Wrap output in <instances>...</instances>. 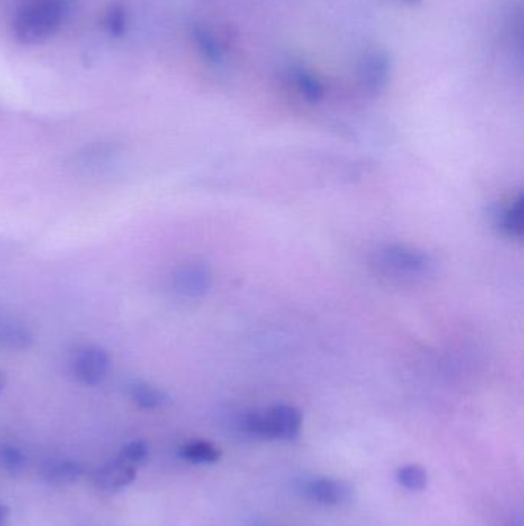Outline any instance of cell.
Returning a JSON list of instances; mask_svg holds the SVG:
<instances>
[{
	"label": "cell",
	"mask_w": 524,
	"mask_h": 526,
	"mask_svg": "<svg viewBox=\"0 0 524 526\" xmlns=\"http://www.w3.org/2000/svg\"><path fill=\"white\" fill-rule=\"evenodd\" d=\"M291 76H293V82L297 91L310 104H319L323 99L325 88H323V85H321L319 77L315 74L311 73L310 69L304 68L302 65H295L291 69Z\"/></svg>",
	"instance_id": "cell-12"
},
{
	"label": "cell",
	"mask_w": 524,
	"mask_h": 526,
	"mask_svg": "<svg viewBox=\"0 0 524 526\" xmlns=\"http://www.w3.org/2000/svg\"><path fill=\"white\" fill-rule=\"evenodd\" d=\"M193 36L206 62L211 65H221L225 62V50L221 47V41L208 28L195 27Z\"/></svg>",
	"instance_id": "cell-14"
},
{
	"label": "cell",
	"mask_w": 524,
	"mask_h": 526,
	"mask_svg": "<svg viewBox=\"0 0 524 526\" xmlns=\"http://www.w3.org/2000/svg\"><path fill=\"white\" fill-rule=\"evenodd\" d=\"M180 456L188 462L199 463V465H211L221 460V453L219 448L206 440H191L185 443L180 449Z\"/></svg>",
	"instance_id": "cell-15"
},
{
	"label": "cell",
	"mask_w": 524,
	"mask_h": 526,
	"mask_svg": "<svg viewBox=\"0 0 524 526\" xmlns=\"http://www.w3.org/2000/svg\"><path fill=\"white\" fill-rule=\"evenodd\" d=\"M48 484L71 485L84 476V467L74 460H48L41 469Z\"/></svg>",
	"instance_id": "cell-11"
},
{
	"label": "cell",
	"mask_w": 524,
	"mask_h": 526,
	"mask_svg": "<svg viewBox=\"0 0 524 526\" xmlns=\"http://www.w3.org/2000/svg\"><path fill=\"white\" fill-rule=\"evenodd\" d=\"M110 369V358L100 348L80 349L73 360V373L82 384L95 386L105 379Z\"/></svg>",
	"instance_id": "cell-5"
},
{
	"label": "cell",
	"mask_w": 524,
	"mask_h": 526,
	"mask_svg": "<svg viewBox=\"0 0 524 526\" xmlns=\"http://www.w3.org/2000/svg\"><path fill=\"white\" fill-rule=\"evenodd\" d=\"M134 479H136V467L122 460L121 458L105 463L95 476V485L100 490L108 491V493L125 490L126 486H130L134 482Z\"/></svg>",
	"instance_id": "cell-8"
},
{
	"label": "cell",
	"mask_w": 524,
	"mask_h": 526,
	"mask_svg": "<svg viewBox=\"0 0 524 526\" xmlns=\"http://www.w3.org/2000/svg\"><path fill=\"white\" fill-rule=\"evenodd\" d=\"M108 27H110L111 32L122 34L123 28H125V16H123L122 10L111 11L110 17H108Z\"/></svg>",
	"instance_id": "cell-19"
},
{
	"label": "cell",
	"mask_w": 524,
	"mask_h": 526,
	"mask_svg": "<svg viewBox=\"0 0 524 526\" xmlns=\"http://www.w3.org/2000/svg\"><path fill=\"white\" fill-rule=\"evenodd\" d=\"M354 488L345 480L317 479L306 485V495L321 505H343L352 499Z\"/></svg>",
	"instance_id": "cell-7"
},
{
	"label": "cell",
	"mask_w": 524,
	"mask_h": 526,
	"mask_svg": "<svg viewBox=\"0 0 524 526\" xmlns=\"http://www.w3.org/2000/svg\"><path fill=\"white\" fill-rule=\"evenodd\" d=\"M173 284L178 295L189 299H199L211 290L212 276L204 265L186 263L176 269Z\"/></svg>",
	"instance_id": "cell-6"
},
{
	"label": "cell",
	"mask_w": 524,
	"mask_h": 526,
	"mask_svg": "<svg viewBox=\"0 0 524 526\" xmlns=\"http://www.w3.org/2000/svg\"><path fill=\"white\" fill-rule=\"evenodd\" d=\"M148 456H149V447L143 440H132V442L122 448L121 451L122 460H125V462L132 465V467L145 462Z\"/></svg>",
	"instance_id": "cell-18"
},
{
	"label": "cell",
	"mask_w": 524,
	"mask_h": 526,
	"mask_svg": "<svg viewBox=\"0 0 524 526\" xmlns=\"http://www.w3.org/2000/svg\"><path fill=\"white\" fill-rule=\"evenodd\" d=\"M62 0H32L17 13L14 32L23 43L42 42L62 25Z\"/></svg>",
	"instance_id": "cell-2"
},
{
	"label": "cell",
	"mask_w": 524,
	"mask_h": 526,
	"mask_svg": "<svg viewBox=\"0 0 524 526\" xmlns=\"http://www.w3.org/2000/svg\"><path fill=\"white\" fill-rule=\"evenodd\" d=\"M493 225L510 239H521L524 232V199L519 195L509 205L498 206L492 214Z\"/></svg>",
	"instance_id": "cell-9"
},
{
	"label": "cell",
	"mask_w": 524,
	"mask_h": 526,
	"mask_svg": "<svg viewBox=\"0 0 524 526\" xmlns=\"http://www.w3.org/2000/svg\"><path fill=\"white\" fill-rule=\"evenodd\" d=\"M128 394L131 397L132 402L143 410H158V408H163L169 404V395L167 393L158 390V386L142 384V382L130 385Z\"/></svg>",
	"instance_id": "cell-13"
},
{
	"label": "cell",
	"mask_w": 524,
	"mask_h": 526,
	"mask_svg": "<svg viewBox=\"0 0 524 526\" xmlns=\"http://www.w3.org/2000/svg\"><path fill=\"white\" fill-rule=\"evenodd\" d=\"M27 458L22 453L19 448L14 445H2L0 447V467L5 469L6 473L21 474L27 468Z\"/></svg>",
	"instance_id": "cell-17"
},
{
	"label": "cell",
	"mask_w": 524,
	"mask_h": 526,
	"mask_svg": "<svg viewBox=\"0 0 524 526\" xmlns=\"http://www.w3.org/2000/svg\"><path fill=\"white\" fill-rule=\"evenodd\" d=\"M8 516H10L8 506L0 502V526H6V523H8Z\"/></svg>",
	"instance_id": "cell-20"
},
{
	"label": "cell",
	"mask_w": 524,
	"mask_h": 526,
	"mask_svg": "<svg viewBox=\"0 0 524 526\" xmlns=\"http://www.w3.org/2000/svg\"><path fill=\"white\" fill-rule=\"evenodd\" d=\"M391 76V58L383 48L369 50L358 67V79L369 95H380L388 86Z\"/></svg>",
	"instance_id": "cell-4"
},
{
	"label": "cell",
	"mask_w": 524,
	"mask_h": 526,
	"mask_svg": "<svg viewBox=\"0 0 524 526\" xmlns=\"http://www.w3.org/2000/svg\"><path fill=\"white\" fill-rule=\"evenodd\" d=\"M403 2L404 4H408V5H419L423 0H403Z\"/></svg>",
	"instance_id": "cell-22"
},
{
	"label": "cell",
	"mask_w": 524,
	"mask_h": 526,
	"mask_svg": "<svg viewBox=\"0 0 524 526\" xmlns=\"http://www.w3.org/2000/svg\"><path fill=\"white\" fill-rule=\"evenodd\" d=\"M374 263L378 271L399 279H419L432 273L434 260L429 254L406 245H386L380 248Z\"/></svg>",
	"instance_id": "cell-3"
},
{
	"label": "cell",
	"mask_w": 524,
	"mask_h": 526,
	"mask_svg": "<svg viewBox=\"0 0 524 526\" xmlns=\"http://www.w3.org/2000/svg\"><path fill=\"white\" fill-rule=\"evenodd\" d=\"M5 385H6L5 374L0 371V393L4 391V388H5Z\"/></svg>",
	"instance_id": "cell-21"
},
{
	"label": "cell",
	"mask_w": 524,
	"mask_h": 526,
	"mask_svg": "<svg viewBox=\"0 0 524 526\" xmlns=\"http://www.w3.org/2000/svg\"><path fill=\"white\" fill-rule=\"evenodd\" d=\"M32 345V334L23 323L0 317V349L25 351Z\"/></svg>",
	"instance_id": "cell-10"
},
{
	"label": "cell",
	"mask_w": 524,
	"mask_h": 526,
	"mask_svg": "<svg viewBox=\"0 0 524 526\" xmlns=\"http://www.w3.org/2000/svg\"><path fill=\"white\" fill-rule=\"evenodd\" d=\"M395 479L408 491H423L428 486V473L423 467L411 463L397 469Z\"/></svg>",
	"instance_id": "cell-16"
},
{
	"label": "cell",
	"mask_w": 524,
	"mask_h": 526,
	"mask_svg": "<svg viewBox=\"0 0 524 526\" xmlns=\"http://www.w3.org/2000/svg\"><path fill=\"white\" fill-rule=\"evenodd\" d=\"M302 425V413L291 405H276L269 410L251 411L241 417V427L248 434L269 440L294 442L300 437Z\"/></svg>",
	"instance_id": "cell-1"
}]
</instances>
